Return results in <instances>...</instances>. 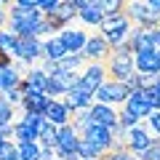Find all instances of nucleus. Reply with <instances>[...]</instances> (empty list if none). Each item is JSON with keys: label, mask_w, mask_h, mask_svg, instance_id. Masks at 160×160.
Returning a JSON list of instances; mask_svg holds the SVG:
<instances>
[{"label": "nucleus", "mask_w": 160, "mask_h": 160, "mask_svg": "<svg viewBox=\"0 0 160 160\" xmlns=\"http://www.w3.org/2000/svg\"><path fill=\"white\" fill-rule=\"evenodd\" d=\"M0 96L6 99L8 104H13V107H16V104H22V88H8V91H0Z\"/></svg>", "instance_id": "nucleus-35"}, {"label": "nucleus", "mask_w": 160, "mask_h": 160, "mask_svg": "<svg viewBox=\"0 0 160 160\" xmlns=\"http://www.w3.org/2000/svg\"><path fill=\"white\" fill-rule=\"evenodd\" d=\"M8 19H19V22H40L43 19V11L40 8H24V6H8Z\"/></svg>", "instance_id": "nucleus-22"}, {"label": "nucleus", "mask_w": 160, "mask_h": 160, "mask_svg": "<svg viewBox=\"0 0 160 160\" xmlns=\"http://www.w3.org/2000/svg\"><path fill=\"white\" fill-rule=\"evenodd\" d=\"M136 158L139 160H160V136H152V144L144 152H139Z\"/></svg>", "instance_id": "nucleus-30"}, {"label": "nucleus", "mask_w": 160, "mask_h": 160, "mask_svg": "<svg viewBox=\"0 0 160 160\" xmlns=\"http://www.w3.org/2000/svg\"><path fill=\"white\" fill-rule=\"evenodd\" d=\"M88 115H91V123H96V126L118 128V112H115V107H109V104L93 102L91 107H88Z\"/></svg>", "instance_id": "nucleus-12"}, {"label": "nucleus", "mask_w": 160, "mask_h": 160, "mask_svg": "<svg viewBox=\"0 0 160 160\" xmlns=\"http://www.w3.org/2000/svg\"><path fill=\"white\" fill-rule=\"evenodd\" d=\"M16 6H24V8H38V3L40 0H13Z\"/></svg>", "instance_id": "nucleus-38"}, {"label": "nucleus", "mask_w": 160, "mask_h": 160, "mask_svg": "<svg viewBox=\"0 0 160 160\" xmlns=\"http://www.w3.org/2000/svg\"><path fill=\"white\" fill-rule=\"evenodd\" d=\"M139 123H142V120H136L131 112H126V109H120V112H118V126L123 128V131H128V128L139 126Z\"/></svg>", "instance_id": "nucleus-32"}, {"label": "nucleus", "mask_w": 160, "mask_h": 160, "mask_svg": "<svg viewBox=\"0 0 160 160\" xmlns=\"http://www.w3.org/2000/svg\"><path fill=\"white\" fill-rule=\"evenodd\" d=\"M155 88H158V93H160V80H158V86H155Z\"/></svg>", "instance_id": "nucleus-42"}, {"label": "nucleus", "mask_w": 160, "mask_h": 160, "mask_svg": "<svg viewBox=\"0 0 160 160\" xmlns=\"http://www.w3.org/2000/svg\"><path fill=\"white\" fill-rule=\"evenodd\" d=\"M123 13L131 19V24H139V27H144V29L160 24V11H152L144 0H128V6H126Z\"/></svg>", "instance_id": "nucleus-2"}, {"label": "nucleus", "mask_w": 160, "mask_h": 160, "mask_svg": "<svg viewBox=\"0 0 160 160\" xmlns=\"http://www.w3.org/2000/svg\"><path fill=\"white\" fill-rule=\"evenodd\" d=\"M11 62H13L11 56H6V53H0V69H3V67H8Z\"/></svg>", "instance_id": "nucleus-39"}, {"label": "nucleus", "mask_w": 160, "mask_h": 160, "mask_svg": "<svg viewBox=\"0 0 160 160\" xmlns=\"http://www.w3.org/2000/svg\"><path fill=\"white\" fill-rule=\"evenodd\" d=\"M0 6L6 8V6H13V0H0Z\"/></svg>", "instance_id": "nucleus-41"}, {"label": "nucleus", "mask_w": 160, "mask_h": 160, "mask_svg": "<svg viewBox=\"0 0 160 160\" xmlns=\"http://www.w3.org/2000/svg\"><path fill=\"white\" fill-rule=\"evenodd\" d=\"M128 99V88L123 86V83H118V80H104L102 86L93 91V102L99 104H109V107H115V104H123Z\"/></svg>", "instance_id": "nucleus-3"}, {"label": "nucleus", "mask_w": 160, "mask_h": 160, "mask_svg": "<svg viewBox=\"0 0 160 160\" xmlns=\"http://www.w3.org/2000/svg\"><path fill=\"white\" fill-rule=\"evenodd\" d=\"M78 16V8L69 3V0H62L53 11H48V13H43V19H46L48 24H51V29L53 32H59V29H64V27H69V22Z\"/></svg>", "instance_id": "nucleus-6"}, {"label": "nucleus", "mask_w": 160, "mask_h": 160, "mask_svg": "<svg viewBox=\"0 0 160 160\" xmlns=\"http://www.w3.org/2000/svg\"><path fill=\"white\" fill-rule=\"evenodd\" d=\"M80 136L88 139L91 144H96L102 152H109V149L115 147V142H120V139H115L112 128H107V126H96V123H88V128L80 133Z\"/></svg>", "instance_id": "nucleus-7"}, {"label": "nucleus", "mask_w": 160, "mask_h": 160, "mask_svg": "<svg viewBox=\"0 0 160 160\" xmlns=\"http://www.w3.org/2000/svg\"><path fill=\"white\" fill-rule=\"evenodd\" d=\"M109 51H112V48H109V43L102 38V35H91L80 53H83L86 62H104V59L109 56Z\"/></svg>", "instance_id": "nucleus-11"}, {"label": "nucleus", "mask_w": 160, "mask_h": 160, "mask_svg": "<svg viewBox=\"0 0 160 160\" xmlns=\"http://www.w3.org/2000/svg\"><path fill=\"white\" fill-rule=\"evenodd\" d=\"M123 109H126V112H131L136 120H147V115L152 112V107H149V104L139 96V91H131V93H128V99L123 102Z\"/></svg>", "instance_id": "nucleus-17"}, {"label": "nucleus", "mask_w": 160, "mask_h": 160, "mask_svg": "<svg viewBox=\"0 0 160 160\" xmlns=\"http://www.w3.org/2000/svg\"><path fill=\"white\" fill-rule=\"evenodd\" d=\"M8 123H13V104H8L0 96V126H8Z\"/></svg>", "instance_id": "nucleus-31"}, {"label": "nucleus", "mask_w": 160, "mask_h": 160, "mask_svg": "<svg viewBox=\"0 0 160 160\" xmlns=\"http://www.w3.org/2000/svg\"><path fill=\"white\" fill-rule=\"evenodd\" d=\"M13 139H16V144L38 142V131H35L32 126H27V123H22V120H16V123H13Z\"/></svg>", "instance_id": "nucleus-23"}, {"label": "nucleus", "mask_w": 160, "mask_h": 160, "mask_svg": "<svg viewBox=\"0 0 160 160\" xmlns=\"http://www.w3.org/2000/svg\"><path fill=\"white\" fill-rule=\"evenodd\" d=\"M75 152H78L83 160H102V155H104L102 149L96 147V144H91L88 139H83V136H80V142H78V149H75Z\"/></svg>", "instance_id": "nucleus-25"}, {"label": "nucleus", "mask_w": 160, "mask_h": 160, "mask_svg": "<svg viewBox=\"0 0 160 160\" xmlns=\"http://www.w3.org/2000/svg\"><path fill=\"white\" fill-rule=\"evenodd\" d=\"M0 11H6V8H3V6H0Z\"/></svg>", "instance_id": "nucleus-44"}, {"label": "nucleus", "mask_w": 160, "mask_h": 160, "mask_svg": "<svg viewBox=\"0 0 160 160\" xmlns=\"http://www.w3.org/2000/svg\"><path fill=\"white\" fill-rule=\"evenodd\" d=\"M147 128L152 136H160V109H152L147 115Z\"/></svg>", "instance_id": "nucleus-33"}, {"label": "nucleus", "mask_w": 160, "mask_h": 160, "mask_svg": "<svg viewBox=\"0 0 160 160\" xmlns=\"http://www.w3.org/2000/svg\"><path fill=\"white\" fill-rule=\"evenodd\" d=\"M43 118L59 128V126H64V123L72 120V112L67 109V104H64L62 99H51V102L46 104V109H43Z\"/></svg>", "instance_id": "nucleus-13"}, {"label": "nucleus", "mask_w": 160, "mask_h": 160, "mask_svg": "<svg viewBox=\"0 0 160 160\" xmlns=\"http://www.w3.org/2000/svg\"><path fill=\"white\" fill-rule=\"evenodd\" d=\"M59 40L64 43L67 53H80V51H83V46H86V40H88V35L83 32V29L64 27V29H59Z\"/></svg>", "instance_id": "nucleus-15"}, {"label": "nucleus", "mask_w": 160, "mask_h": 160, "mask_svg": "<svg viewBox=\"0 0 160 160\" xmlns=\"http://www.w3.org/2000/svg\"><path fill=\"white\" fill-rule=\"evenodd\" d=\"M152 144V133H149V128L147 126H133V128H128L126 133H123V147L128 149V152H133V155H139V152H144V149Z\"/></svg>", "instance_id": "nucleus-5"}, {"label": "nucleus", "mask_w": 160, "mask_h": 160, "mask_svg": "<svg viewBox=\"0 0 160 160\" xmlns=\"http://www.w3.org/2000/svg\"><path fill=\"white\" fill-rule=\"evenodd\" d=\"M67 56V48H64V43L59 40V35L56 38H48L46 43H43V59H48V62H62V59Z\"/></svg>", "instance_id": "nucleus-18"}, {"label": "nucleus", "mask_w": 160, "mask_h": 160, "mask_svg": "<svg viewBox=\"0 0 160 160\" xmlns=\"http://www.w3.org/2000/svg\"><path fill=\"white\" fill-rule=\"evenodd\" d=\"M136 75H139V88H155V86H158V80H160V72H152V75L136 72Z\"/></svg>", "instance_id": "nucleus-34"}, {"label": "nucleus", "mask_w": 160, "mask_h": 160, "mask_svg": "<svg viewBox=\"0 0 160 160\" xmlns=\"http://www.w3.org/2000/svg\"><path fill=\"white\" fill-rule=\"evenodd\" d=\"M3 142H6V139H3V136H0V144H3Z\"/></svg>", "instance_id": "nucleus-43"}, {"label": "nucleus", "mask_w": 160, "mask_h": 160, "mask_svg": "<svg viewBox=\"0 0 160 160\" xmlns=\"http://www.w3.org/2000/svg\"><path fill=\"white\" fill-rule=\"evenodd\" d=\"M104 80H107V69H104L102 62H91L86 67V72L80 75V83H83V88H88V91H96L99 86H102Z\"/></svg>", "instance_id": "nucleus-14"}, {"label": "nucleus", "mask_w": 160, "mask_h": 160, "mask_svg": "<svg viewBox=\"0 0 160 160\" xmlns=\"http://www.w3.org/2000/svg\"><path fill=\"white\" fill-rule=\"evenodd\" d=\"M24 86L32 88V91H43L46 93V83H48V72H43L40 67H29V72L24 75Z\"/></svg>", "instance_id": "nucleus-20"}, {"label": "nucleus", "mask_w": 160, "mask_h": 160, "mask_svg": "<svg viewBox=\"0 0 160 160\" xmlns=\"http://www.w3.org/2000/svg\"><path fill=\"white\" fill-rule=\"evenodd\" d=\"M83 64H86L83 53H67L62 62H56V69H62V72H80Z\"/></svg>", "instance_id": "nucleus-26"}, {"label": "nucleus", "mask_w": 160, "mask_h": 160, "mask_svg": "<svg viewBox=\"0 0 160 160\" xmlns=\"http://www.w3.org/2000/svg\"><path fill=\"white\" fill-rule=\"evenodd\" d=\"M133 69H136V72H142V75L160 72V56H158V51L133 53Z\"/></svg>", "instance_id": "nucleus-16"}, {"label": "nucleus", "mask_w": 160, "mask_h": 160, "mask_svg": "<svg viewBox=\"0 0 160 160\" xmlns=\"http://www.w3.org/2000/svg\"><path fill=\"white\" fill-rule=\"evenodd\" d=\"M158 56H160V51H158Z\"/></svg>", "instance_id": "nucleus-45"}, {"label": "nucleus", "mask_w": 160, "mask_h": 160, "mask_svg": "<svg viewBox=\"0 0 160 160\" xmlns=\"http://www.w3.org/2000/svg\"><path fill=\"white\" fill-rule=\"evenodd\" d=\"M69 3H72L78 11H83V8H88V6H96L99 0H69Z\"/></svg>", "instance_id": "nucleus-37"}, {"label": "nucleus", "mask_w": 160, "mask_h": 160, "mask_svg": "<svg viewBox=\"0 0 160 160\" xmlns=\"http://www.w3.org/2000/svg\"><path fill=\"white\" fill-rule=\"evenodd\" d=\"M131 19L126 16V13H115V16H104L102 24H99V29H102V38L109 43V48L120 46V43H126L128 40V32H131Z\"/></svg>", "instance_id": "nucleus-1"}, {"label": "nucleus", "mask_w": 160, "mask_h": 160, "mask_svg": "<svg viewBox=\"0 0 160 160\" xmlns=\"http://www.w3.org/2000/svg\"><path fill=\"white\" fill-rule=\"evenodd\" d=\"M128 6V0H99V8H102L104 16H115V13H123Z\"/></svg>", "instance_id": "nucleus-27"}, {"label": "nucleus", "mask_w": 160, "mask_h": 160, "mask_svg": "<svg viewBox=\"0 0 160 160\" xmlns=\"http://www.w3.org/2000/svg\"><path fill=\"white\" fill-rule=\"evenodd\" d=\"M78 19L83 24H88V27H99L102 19H104V13H102V8H99V3H96V6H88V8H83V11H78Z\"/></svg>", "instance_id": "nucleus-24"}, {"label": "nucleus", "mask_w": 160, "mask_h": 160, "mask_svg": "<svg viewBox=\"0 0 160 160\" xmlns=\"http://www.w3.org/2000/svg\"><path fill=\"white\" fill-rule=\"evenodd\" d=\"M19 88H22V104L19 107L24 109V112H40L43 115V109H46V104L51 102V96H46L43 91H32V88L24 86V80L19 83Z\"/></svg>", "instance_id": "nucleus-10"}, {"label": "nucleus", "mask_w": 160, "mask_h": 160, "mask_svg": "<svg viewBox=\"0 0 160 160\" xmlns=\"http://www.w3.org/2000/svg\"><path fill=\"white\" fill-rule=\"evenodd\" d=\"M13 48H16V35L8 32V29H0V53L13 59Z\"/></svg>", "instance_id": "nucleus-29"}, {"label": "nucleus", "mask_w": 160, "mask_h": 160, "mask_svg": "<svg viewBox=\"0 0 160 160\" xmlns=\"http://www.w3.org/2000/svg\"><path fill=\"white\" fill-rule=\"evenodd\" d=\"M22 78H24V75L19 72V69L13 67V62H11L8 67L0 69V91H8V88H19Z\"/></svg>", "instance_id": "nucleus-21"}, {"label": "nucleus", "mask_w": 160, "mask_h": 160, "mask_svg": "<svg viewBox=\"0 0 160 160\" xmlns=\"http://www.w3.org/2000/svg\"><path fill=\"white\" fill-rule=\"evenodd\" d=\"M59 3H62V0H40V3H38V8H40L43 13H48V11H53V8H56Z\"/></svg>", "instance_id": "nucleus-36"}, {"label": "nucleus", "mask_w": 160, "mask_h": 160, "mask_svg": "<svg viewBox=\"0 0 160 160\" xmlns=\"http://www.w3.org/2000/svg\"><path fill=\"white\" fill-rule=\"evenodd\" d=\"M62 160H83V158H80V155L78 152H69V155H64V158Z\"/></svg>", "instance_id": "nucleus-40"}, {"label": "nucleus", "mask_w": 160, "mask_h": 160, "mask_svg": "<svg viewBox=\"0 0 160 160\" xmlns=\"http://www.w3.org/2000/svg\"><path fill=\"white\" fill-rule=\"evenodd\" d=\"M62 102L67 104L69 112H78V109H88L93 104V93L88 91V88H83V83H78L75 88H69V91L64 93Z\"/></svg>", "instance_id": "nucleus-9"}, {"label": "nucleus", "mask_w": 160, "mask_h": 160, "mask_svg": "<svg viewBox=\"0 0 160 160\" xmlns=\"http://www.w3.org/2000/svg\"><path fill=\"white\" fill-rule=\"evenodd\" d=\"M13 59H19V62L29 64V67H32V62L43 59V43H40V38H16Z\"/></svg>", "instance_id": "nucleus-4"}, {"label": "nucleus", "mask_w": 160, "mask_h": 160, "mask_svg": "<svg viewBox=\"0 0 160 160\" xmlns=\"http://www.w3.org/2000/svg\"><path fill=\"white\" fill-rule=\"evenodd\" d=\"M19 160H40V144L29 142V144H16Z\"/></svg>", "instance_id": "nucleus-28"}, {"label": "nucleus", "mask_w": 160, "mask_h": 160, "mask_svg": "<svg viewBox=\"0 0 160 160\" xmlns=\"http://www.w3.org/2000/svg\"><path fill=\"white\" fill-rule=\"evenodd\" d=\"M38 144L40 147H56V126L53 123H48L46 118L38 123Z\"/></svg>", "instance_id": "nucleus-19"}, {"label": "nucleus", "mask_w": 160, "mask_h": 160, "mask_svg": "<svg viewBox=\"0 0 160 160\" xmlns=\"http://www.w3.org/2000/svg\"><path fill=\"white\" fill-rule=\"evenodd\" d=\"M78 142H80V133L75 131V126L72 123H64V126H59L56 128V158L62 160L64 155H69V152H75L78 149Z\"/></svg>", "instance_id": "nucleus-8"}]
</instances>
